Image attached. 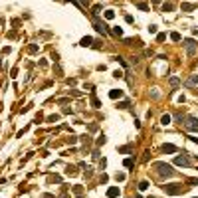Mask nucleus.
Wrapping results in <instances>:
<instances>
[{
	"label": "nucleus",
	"mask_w": 198,
	"mask_h": 198,
	"mask_svg": "<svg viewBox=\"0 0 198 198\" xmlns=\"http://www.w3.org/2000/svg\"><path fill=\"white\" fill-rule=\"evenodd\" d=\"M113 34H115V36H123V30H121V28H113Z\"/></svg>",
	"instance_id": "17"
},
{
	"label": "nucleus",
	"mask_w": 198,
	"mask_h": 198,
	"mask_svg": "<svg viewBox=\"0 0 198 198\" xmlns=\"http://www.w3.org/2000/svg\"><path fill=\"white\" fill-rule=\"evenodd\" d=\"M147 188H149V182H145V180H143V182L139 184V190H147Z\"/></svg>",
	"instance_id": "16"
},
{
	"label": "nucleus",
	"mask_w": 198,
	"mask_h": 198,
	"mask_svg": "<svg viewBox=\"0 0 198 198\" xmlns=\"http://www.w3.org/2000/svg\"><path fill=\"white\" fill-rule=\"evenodd\" d=\"M162 151L164 153H178V149L174 145H162Z\"/></svg>",
	"instance_id": "8"
},
{
	"label": "nucleus",
	"mask_w": 198,
	"mask_h": 198,
	"mask_svg": "<svg viewBox=\"0 0 198 198\" xmlns=\"http://www.w3.org/2000/svg\"><path fill=\"white\" fill-rule=\"evenodd\" d=\"M160 123H162V125H168V123H170V115H162Z\"/></svg>",
	"instance_id": "14"
},
{
	"label": "nucleus",
	"mask_w": 198,
	"mask_h": 198,
	"mask_svg": "<svg viewBox=\"0 0 198 198\" xmlns=\"http://www.w3.org/2000/svg\"><path fill=\"white\" fill-rule=\"evenodd\" d=\"M107 196H109V198L119 196V188H115V186H113V188H109V190H107Z\"/></svg>",
	"instance_id": "10"
},
{
	"label": "nucleus",
	"mask_w": 198,
	"mask_h": 198,
	"mask_svg": "<svg viewBox=\"0 0 198 198\" xmlns=\"http://www.w3.org/2000/svg\"><path fill=\"white\" fill-rule=\"evenodd\" d=\"M125 166H133V158H127L125 160Z\"/></svg>",
	"instance_id": "21"
},
{
	"label": "nucleus",
	"mask_w": 198,
	"mask_h": 198,
	"mask_svg": "<svg viewBox=\"0 0 198 198\" xmlns=\"http://www.w3.org/2000/svg\"><path fill=\"white\" fill-rule=\"evenodd\" d=\"M155 170H157V174L160 178H172L176 174V170L166 162H155Z\"/></svg>",
	"instance_id": "1"
},
{
	"label": "nucleus",
	"mask_w": 198,
	"mask_h": 198,
	"mask_svg": "<svg viewBox=\"0 0 198 198\" xmlns=\"http://www.w3.org/2000/svg\"><path fill=\"white\" fill-rule=\"evenodd\" d=\"M184 50H186L188 56H194V54H196V42H194L192 38L184 40Z\"/></svg>",
	"instance_id": "4"
},
{
	"label": "nucleus",
	"mask_w": 198,
	"mask_h": 198,
	"mask_svg": "<svg viewBox=\"0 0 198 198\" xmlns=\"http://www.w3.org/2000/svg\"><path fill=\"white\" fill-rule=\"evenodd\" d=\"M192 141H194V143H196V145H198V139H194V137H192Z\"/></svg>",
	"instance_id": "23"
},
{
	"label": "nucleus",
	"mask_w": 198,
	"mask_h": 198,
	"mask_svg": "<svg viewBox=\"0 0 198 198\" xmlns=\"http://www.w3.org/2000/svg\"><path fill=\"white\" fill-rule=\"evenodd\" d=\"M170 40H172V42H180V34H178V32H172V34H170Z\"/></svg>",
	"instance_id": "12"
},
{
	"label": "nucleus",
	"mask_w": 198,
	"mask_h": 198,
	"mask_svg": "<svg viewBox=\"0 0 198 198\" xmlns=\"http://www.w3.org/2000/svg\"><path fill=\"white\" fill-rule=\"evenodd\" d=\"M105 18H107V20L115 18V12H113V10H107V12H105Z\"/></svg>",
	"instance_id": "15"
},
{
	"label": "nucleus",
	"mask_w": 198,
	"mask_h": 198,
	"mask_svg": "<svg viewBox=\"0 0 198 198\" xmlns=\"http://www.w3.org/2000/svg\"><path fill=\"white\" fill-rule=\"evenodd\" d=\"M170 85H178V77H170Z\"/></svg>",
	"instance_id": "19"
},
{
	"label": "nucleus",
	"mask_w": 198,
	"mask_h": 198,
	"mask_svg": "<svg viewBox=\"0 0 198 198\" xmlns=\"http://www.w3.org/2000/svg\"><path fill=\"white\" fill-rule=\"evenodd\" d=\"M164 38H166V34H158V36H157V40H158V42H162Z\"/></svg>",
	"instance_id": "22"
},
{
	"label": "nucleus",
	"mask_w": 198,
	"mask_h": 198,
	"mask_svg": "<svg viewBox=\"0 0 198 198\" xmlns=\"http://www.w3.org/2000/svg\"><path fill=\"white\" fill-rule=\"evenodd\" d=\"M137 8H141V10H149V6H147V4H143V2H139V4H137Z\"/></svg>",
	"instance_id": "18"
},
{
	"label": "nucleus",
	"mask_w": 198,
	"mask_h": 198,
	"mask_svg": "<svg viewBox=\"0 0 198 198\" xmlns=\"http://www.w3.org/2000/svg\"><path fill=\"white\" fill-rule=\"evenodd\" d=\"M174 162H176L178 166H190V164H192V162H190V158L184 157V155H182V157H176V158H174Z\"/></svg>",
	"instance_id": "5"
},
{
	"label": "nucleus",
	"mask_w": 198,
	"mask_h": 198,
	"mask_svg": "<svg viewBox=\"0 0 198 198\" xmlns=\"http://www.w3.org/2000/svg\"><path fill=\"white\" fill-rule=\"evenodd\" d=\"M194 8H196V4H190V2H184V4H182V10H184V12H190V10H194Z\"/></svg>",
	"instance_id": "9"
},
{
	"label": "nucleus",
	"mask_w": 198,
	"mask_h": 198,
	"mask_svg": "<svg viewBox=\"0 0 198 198\" xmlns=\"http://www.w3.org/2000/svg\"><path fill=\"white\" fill-rule=\"evenodd\" d=\"M93 22H95V28H97V32H101V34H107V26H105V24H101L97 18H95Z\"/></svg>",
	"instance_id": "6"
},
{
	"label": "nucleus",
	"mask_w": 198,
	"mask_h": 198,
	"mask_svg": "<svg viewBox=\"0 0 198 198\" xmlns=\"http://www.w3.org/2000/svg\"><path fill=\"white\" fill-rule=\"evenodd\" d=\"M149 32L151 34H157V26H149Z\"/></svg>",
	"instance_id": "20"
},
{
	"label": "nucleus",
	"mask_w": 198,
	"mask_h": 198,
	"mask_svg": "<svg viewBox=\"0 0 198 198\" xmlns=\"http://www.w3.org/2000/svg\"><path fill=\"white\" fill-rule=\"evenodd\" d=\"M91 42H93V40L87 36V38H83V40H81V46H91Z\"/></svg>",
	"instance_id": "13"
},
{
	"label": "nucleus",
	"mask_w": 198,
	"mask_h": 198,
	"mask_svg": "<svg viewBox=\"0 0 198 198\" xmlns=\"http://www.w3.org/2000/svg\"><path fill=\"white\" fill-rule=\"evenodd\" d=\"M186 83H188V85H198V75H192Z\"/></svg>",
	"instance_id": "11"
},
{
	"label": "nucleus",
	"mask_w": 198,
	"mask_h": 198,
	"mask_svg": "<svg viewBox=\"0 0 198 198\" xmlns=\"http://www.w3.org/2000/svg\"><path fill=\"white\" fill-rule=\"evenodd\" d=\"M151 198H155V196H151Z\"/></svg>",
	"instance_id": "24"
},
{
	"label": "nucleus",
	"mask_w": 198,
	"mask_h": 198,
	"mask_svg": "<svg viewBox=\"0 0 198 198\" xmlns=\"http://www.w3.org/2000/svg\"><path fill=\"white\" fill-rule=\"evenodd\" d=\"M182 121H184V127H186L188 131H198V119L196 117H190V115H188V117H184Z\"/></svg>",
	"instance_id": "3"
},
{
	"label": "nucleus",
	"mask_w": 198,
	"mask_h": 198,
	"mask_svg": "<svg viewBox=\"0 0 198 198\" xmlns=\"http://www.w3.org/2000/svg\"><path fill=\"white\" fill-rule=\"evenodd\" d=\"M190 186H182V184H164L162 186V190L166 192V194H170V196H176V194H182V192H186Z\"/></svg>",
	"instance_id": "2"
},
{
	"label": "nucleus",
	"mask_w": 198,
	"mask_h": 198,
	"mask_svg": "<svg viewBox=\"0 0 198 198\" xmlns=\"http://www.w3.org/2000/svg\"><path fill=\"white\" fill-rule=\"evenodd\" d=\"M109 97H111V99H119V97H123V91H119V89H111V91H109Z\"/></svg>",
	"instance_id": "7"
}]
</instances>
